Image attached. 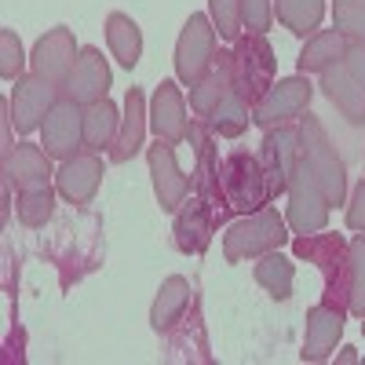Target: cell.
<instances>
[{
  "label": "cell",
  "mask_w": 365,
  "mask_h": 365,
  "mask_svg": "<svg viewBox=\"0 0 365 365\" xmlns=\"http://www.w3.org/2000/svg\"><path fill=\"white\" fill-rule=\"evenodd\" d=\"M289 220L278 216V208L263 205L259 212H249L234 223H227L223 234V259L227 263H245V259H259L274 249H285L289 245Z\"/></svg>",
  "instance_id": "7a4b0ae2"
},
{
  "label": "cell",
  "mask_w": 365,
  "mask_h": 365,
  "mask_svg": "<svg viewBox=\"0 0 365 365\" xmlns=\"http://www.w3.org/2000/svg\"><path fill=\"white\" fill-rule=\"evenodd\" d=\"M234 55V91L249 106H256L278 81V55H274L267 34H241L230 48Z\"/></svg>",
  "instance_id": "277c9868"
},
{
  "label": "cell",
  "mask_w": 365,
  "mask_h": 365,
  "mask_svg": "<svg viewBox=\"0 0 365 365\" xmlns=\"http://www.w3.org/2000/svg\"><path fill=\"white\" fill-rule=\"evenodd\" d=\"M110 66H106V58L99 48H81L77 55V66L70 73V81L63 84V96L88 106V103H99L106 99V91H110Z\"/></svg>",
  "instance_id": "2e32d148"
},
{
  "label": "cell",
  "mask_w": 365,
  "mask_h": 365,
  "mask_svg": "<svg viewBox=\"0 0 365 365\" xmlns=\"http://www.w3.org/2000/svg\"><path fill=\"white\" fill-rule=\"evenodd\" d=\"M344 63H347V70L365 84V44H351L347 55H344Z\"/></svg>",
  "instance_id": "8d00e7d4"
},
{
  "label": "cell",
  "mask_w": 365,
  "mask_h": 365,
  "mask_svg": "<svg viewBox=\"0 0 365 365\" xmlns=\"http://www.w3.org/2000/svg\"><path fill=\"white\" fill-rule=\"evenodd\" d=\"M332 26L351 44H365V0H332Z\"/></svg>",
  "instance_id": "4dcf8cb0"
},
{
  "label": "cell",
  "mask_w": 365,
  "mask_h": 365,
  "mask_svg": "<svg viewBox=\"0 0 365 365\" xmlns=\"http://www.w3.org/2000/svg\"><path fill=\"white\" fill-rule=\"evenodd\" d=\"M205 120H208V128H212V135H216V139H237L241 132L249 128V120H252V106H249V103L241 99L234 88H230L227 96H223V103H220L216 110H212Z\"/></svg>",
  "instance_id": "83f0119b"
},
{
  "label": "cell",
  "mask_w": 365,
  "mask_h": 365,
  "mask_svg": "<svg viewBox=\"0 0 365 365\" xmlns=\"http://www.w3.org/2000/svg\"><path fill=\"white\" fill-rule=\"evenodd\" d=\"M220 194L227 205V220L249 216V212H259L263 205H270L259 158L249 154V150H230V154H223L220 158Z\"/></svg>",
  "instance_id": "3957f363"
},
{
  "label": "cell",
  "mask_w": 365,
  "mask_h": 365,
  "mask_svg": "<svg viewBox=\"0 0 365 365\" xmlns=\"http://www.w3.org/2000/svg\"><path fill=\"white\" fill-rule=\"evenodd\" d=\"M289 212H285V220H289V230L292 234H318L329 227V197L322 190V182L318 175L311 172L307 158L299 154L296 168H292V179H289Z\"/></svg>",
  "instance_id": "8992f818"
},
{
  "label": "cell",
  "mask_w": 365,
  "mask_h": 365,
  "mask_svg": "<svg viewBox=\"0 0 365 365\" xmlns=\"http://www.w3.org/2000/svg\"><path fill=\"white\" fill-rule=\"evenodd\" d=\"M340 361H358V354H354L351 347H344V354H340Z\"/></svg>",
  "instance_id": "74e56055"
},
{
  "label": "cell",
  "mask_w": 365,
  "mask_h": 365,
  "mask_svg": "<svg viewBox=\"0 0 365 365\" xmlns=\"http://www.w3.org/2000/svg\"><path fill=\"white\" fill-rule=\"evenodd\" d=\"M150 128L158 139L179 146L187 139L190 117H187V99H182V84L179 81H161L150 96Z\"/></svg>",
  "instance_id": "5bb4252c"
},
{
  "label": "cell",
  "mask_w": 365,
  "mask_h": 365,
  "mask_svg": "<svg viewBox=\"0 0 365 365\" xmlns=\"http://www.w3.org/2000/svg\"><path fill=\"white\" fill-rule=\"evenodd\" d=\"M103 182V158L91 154V150H81L77 158L63 161V168L55 172V187L70 205H91V197L99 194Z\"/></svg>",
  "instance_id": "e0dca14e"
},
{
  "label": "cell",
  "mask_w": 365,
  "mask_h": 365,
  "mask_svg": "<svg viewBox=\"0 0 365 365\" xmlns=\"http://www.w3.org/2000/svg\"><path fill=\"white\" fill-rule=\"evenodd\" d=\"M344 318H347V311L329 307L325 299L318 303V307H311L307 311V336H303L299 358L303 361H325L332 351H336L340 336H344Z\"/></svg>",
  "instance_id": "ac0fdd59"
},
{
  "label": "cell",
  "mask_w": 365,
  "mask_h": 365,
  "mask_svg": "<svg viewBox=\"0 0 365 365\" xmlns=\"http://www.w3.org/2000/svg\"><path fill=\"white\" fill-rule=\"evenodd\" d=\"M296 161H299V125L289 120V125L267 128V135L259 143V165H263V175H267L270 201H278L289 190V179H292Z\"/></svg>",
  "instance_id": "ba28073f"
},
{
  "label": "cell",
  "mask_w": 365,
  "mask_h": 365,
  "mask_svg": "<svg viewBox=\"0 0 365 365\" xmlns=\"http://www.w3.org/2000/svg\"><path fill=\"white\" fill-rule=\"evenodd\" d=\"M347 48H351V41L340 34L336 26H332V29H318V34L307 37V44H303V51H299V58H296V70H299V73H322V70H329V66L344 63Z\"/></svg>",
  "instance_id": "603a6c76"
},
{
  "label": "cell",
  "mask_w": 365,
  "mask_h": 365,
  "mask_svg": "<svg viewBox=\"0 0 365 365\" xmlns=\"http://www.w3.org/2000/svg\"><path fill=\"white\" fill-rule=\"evenodd\" d=\"M292 256L296 259H307L322 270V282L325 292L322 299L336 311L351 307V241H344V234H296L292 237Z\"/></svg>",
  "instance_id": "6da1fadb"
},
{
  "label": "cell",
  "mask_w": 365,
  "mask_h": 365,
  "mask_svg": "<svg viewBox=\"0 0 365 365\" xmlns=\"http://www.w3.org/2000/svg\"><path fill=\"white\" fill-rule=\"evenodd\" d=\"M322 77V91H325V99L336 106L351 125H365V84L347 70V63H336V66H329L318 73Z\"/></svg>",
  "instance_id": "ffe728a7"
},
{
  "label": "cell",
  "mask_w": 365,
  "mask_h": 365,
  "mask_svg": "<svg viewBox=\"0 0 365 365\" xmlns=\"http://www.w3.org/2000/svg\"><path fill=\"white\" fill-rule=\"evenodd\" d=\"M117 132H120V110L110 99L84 106V150H91V154H103L106 150L110 154Z\"/></svg>",
  "instance_id": "484cf974"
},
{
  "label": "cell",
  "mask_w": 365,
  "mask_h": 365,
  "mask_svg": "<svg viewBox=\"0 0 365 365\" xmlns=\"http://www.w3.org/2000/svg\"><path fill=\"white\" fill-rule=\"evenodd\" d=\"M212 230H216V216L205 197H187L179 208H175V223H172V234H175V249L182 256H201L212 241Z\"/></svg>",
  "instance_id": "9a60e30c"
},
{
  "label": "cell",
  "mask_w": 365,
  "mask_h": 365,
  "mask_svg": "<svg viewBox=\"0 0 365 365\" xmlns=\"http://www.w3.org/2000/svg\"><path fill=\"white\" fill-rule=\"evenodd\" d=\"M26 70V55H22V44L15 37V29H0V77L4 81H19Z\"/></svg>",
  "instance_id": "836d02e7"
},
{
  "label": "cell",
  "mask_w": 365,
  "mask_h": 365,
  "mask_svg": "<svg viewBox=\"0 0 365 365\" xmlns=\"http://www.w3.org/2000/svg\"><path fill=\"white\" fill-rule=\"evenodd\" d=\"M8 99H11V125H15V132L29 135V132H37L44 125V117L51 113V106L63 99V88L29 70V73H22L15 81V91Z\"/></svg>",
  "instance_id": "30bf717a"
},
{
  "label": "cell",
  "mask_w": 365,
  "mask_h": 365,
  "mask_svg": "<svg viewBox=\"0 0 365 365\" xmlns=\"http://www.w3.org/2000/svg\"><path fill=\"white\" fill-rule=\"evenodd\" d=\"M274 15L296 37H314L325 19V0H274Z\"/></svg>",
  "instance_id": "4316f807"
},
{
  "label": "cell",
  "mask_w": 365,
  "mask_h": 365,
  "mask_svg": "<svg viewBox=\"0 0 365 365\" xmlns=\"http://www.w3.org/2000/svg\"><path fill=\"white\" fill-rule=\"evenodd\" d=\"M41 146L51 161H70L84 150V106L73 99H58L41 125Z\"/></svg>",
  "instance_id": "8fae6325"
},
{
  "label": "cell",
  "mask_w": 365,
  "mask_h": 365,
  "mask_svg": "<svg viewBox=\"0 0 365 365\" xmlns=\"http://www.w3.org/2000/svg\"><path fill=\"white\" fill-rule=\"evenodd\" d=\"M51 158L44 146L34 143H15L11 154H4V179L19 190H37V187H51Z\"/></svg>",
  "instance_id": "d6986e66"
},
{
  "label": "cell",
  "mask_w": 365,
  "mask_h": 365,
  "mask_svg": "<svg viewBox=\"0 0 365 365\" xmlns=\"http://www.w3.org/2000/svg\"><path fill=\"white\" fill-rule=\"evenodd\" d=\"M190 292L194 289L182 274H172V278L161 282L158 299H154V307H150V325H154V332H168L175 322H182V314L190 307Z\"/></svg>",
  "instance_id": "cb8c5ba5"
},
{
  "label": "cell",
  "mask_w": 365,
  "mask_h": 365,
  "mask_svg": "<svg viewBox=\"0 0 365 365\" xmlns=\"http://www.w3.org/2000/svg\"><path fill=\"white\" fill-rule=\"evenodd\" d=\"M19 220L26 227H44L55 212V190L51 187H37V190H19Z\"/></svg>",
  "instance_id": "f546056e"
},
{
  "label": "cell",
  "mask_w": 365,
  "mask_h": 365,
  "mask_svg": "<svg viewBox=\"0 0 365 365\" xmlns=\"http://www.w3.org/2000/svg\"><path fill=\"white\" fill-rule=\"evenodd\" d=\"M256 282L274 296V299H289L292 296V285H296V263L289 256H282V249H274L267 256L256 259Z\"/></svg>",
  "instance_id": "f1b7e54d"
},
{
  "label": "cell",
  "mask_w": 365,
  "mask_h": 365,
  "mask_svg": "<svg viewBox=\"0 0 365 365\" xmlns=\"http://www.w3.org/2000/svg\"><path fill=\"white\" fill-rule=\"evenodd\" d=\"M208 19L216 26V34L230 44L245 34V26H241V0H208Z\"/></svg>",
  "instance_id": "1f68e13d"
},
{
  "label": "cell",
  "mask_w": 365,
  "mask_h": 365,
  "mask_svg": "<svg viewBox=\"0 0 365 365\" xmlns=\"http://www.w3.org/2000/svg\"><path fill=\"white\" fill-rule=\"evenodd\" d=\"M311 99H314V84L307 81V73L282 77V81H274V88L252 106V125H259V128L289 125V120L307 113Z\"/></svg>",
  "instance_id": "9c48e42d"
},
{
  "label": "cell",
  "mask_w": 365,
  "mask_h": 365,
  "mask_svg": "<svg viewBox=\"0 0 365 365\" xmlns=\"http://www.w3.org/2000/svg\"><path fill=\"white\" fill-rule=\"evenodd\" d=\"M299 154L307 158L311 172L318 175L329 205L332 208L344 205V197H347V168L336 154V146H332L329 132L322 128V120L311 117V113H303V120H299Z\"/></svg>",
  "instance_id": "5b68a950"
},
{
  "label": "cell",
  "mask_w": 365,
  "mask_h": 365,
  "mask_svg": "<svg viewBox=\"0 0 365 365\" xmlns=\"http://www.w3.org/2000/svg\"><path fill=\"white\" fill-rule=\"evenodd\" d=\"M77 55H81V48H77V41H73V29L55 26V29H48V34L34 44L29 66H34L37 77H44V81H51V84L63 88V84L70 81L73 66H77Z\"/></svg>",
  "instance_id": "7c38bea8"
},
{
  "label": "cell",
  "mask_w": 365,
  "mask_h": 365,
  "mask_svg": "<svg viewBox=\"0 0 365 365\" xmlns=\"http://www.w3.org/2000/svg\"><path fill=\"white\" fill-rule=\"evenodd\" d=\"M106 44L113 51V58L125 70H135L143 58V29L132 15L125 11H110L106 15Z\"/></svg>",
  "instance_id": "d4e9b609"
},
{
  "label": "cell",
  "mask_w": 365,
  "mask_h": 365,
  "mask_svg": "<svg viewBox=\"0 0 365 365\" xmlns=\"http://www.w3.org/2000/svg\"><path fill=\"white\" fill-rule=\"evenodd\" d=\"M347 314H365V234L351 241V307Z\"/></svg>",
  "instance_id": "d6a6232c"
},
{
  "label": "cell",
  "mask_w": 365,
  "mask_h": 365,
  "mask_svg": "<svg viewBox=\"0 0 365 365\" xmlns=\"http://www.w3.org/2000/svg\"><path fill=\"white\" fill-rule=\"evenodd\" d=\"M347 227L358 230V234H365V179L354 187V194L347 201Z\"/></svg>",
  "instance_id": "d590c367"
},
{
  "label": "cell",
  "mask_w": 365,
  "mask_h": 365,
  "mask_svg": "<svg viewBox=\"0 0 365 365\" xmlns=\"http://www.w3.org/2000/svg\"><path fill=\"white\" fill-rule=\"evenodd\" d=\"M146 120H150V110H146V96L143 88H128L125 96V113H120V132L110 146V161L113 165H125L132 161L139 150H143V135H146Z\"/></svg>",
  "instance_id": "44dd1931"
},
{
  "label": "cell",
  "mask_w": 365,
  "mask_h": 365,
  "mask_svg": "<svg viewBox=\"0 0 365 365\" xmlns=\"http://www.w3.org/2000/svg\"><path fill=\"white\" fill-rule=\"evenodd\" d=\"M234 88V55L230 51H216V63L208 66V73L190 88V110L197 117H208L223 103V96Z\"/></svg>",
  "instance_id": "7402d4cb"
},
{
  "label": "cell",
  "mask_w": 365,
  "mask_h": 365,
  "mask_svg": "<svg viewBox=\"0 0 365 365\" xmlns=\"http://www.w3.org/2000/svg\"><path fill=\"white\" fill-rule=\"evenodd\" d=\"M216 26H212L208 15H190L187 26H182V34H179V44H175V81L182 88H194L208 66L216 63Z\"/></svg>",
  "instance_id": "52a82bcc"
},
{
  "label": "cell",
  "mask_w": 365,
  "mask_h": 365,
  "mask_svg": "<svg viewBox=\"0 0 365 365\" xmlns=\"http://www.w3.org/2000/svg\"><path fill=\"white\" fill-rule=\"evenodd\" d=\"M361 332H365V314H361Z\"/></svg>",
  "instance_id": "f35d334b"
},
{
  "label": "cell",
  "mask_w": 365,
  "mask_h": 365,
  "mask_svg": "<svg viewBox=\"0 0 365 365\" xmlns=\"http://www.w3.org/2000/svg\"><path fill=\"white\" fill-rule=\"evenodd\" d=\"M274 22V0H241V26L249 34H267Z\"/></svg>",
  "instance_id": "e575fe53"
},
{
  "label": "cell",
  "mask_w": 365,
  "mask_h": 365,
  "mask_svg": "<svg viewBox=\"0 0 365 365\" xmlns=\"http://www.w3.org/2000/svg\"><path fill=\"white\" fill-rule=\"evenodd\" d=\"M146 165H150V179H154V194H158V205L161 212H172L187 201V194L194 190V182L182 175L179 161H175V146L158 139L154 146L146 150Z\"/></svg>",
  "instance_id": "4fadbf2b"
}]
</instances>
